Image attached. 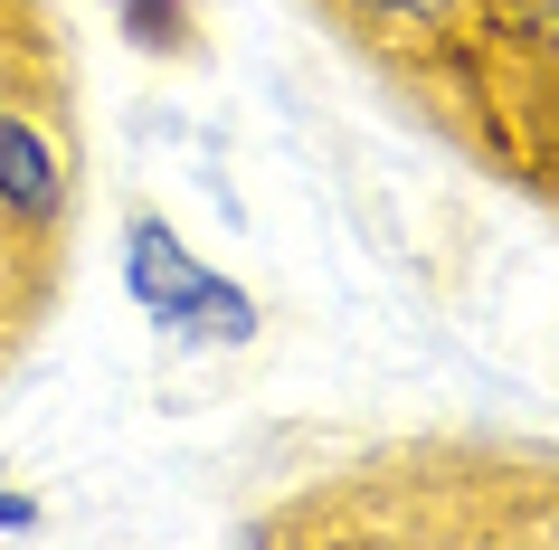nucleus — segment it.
Listing matches in <instances>:
<instances>
[{"label":"nucleus","mask_w":559,"mask_h":550,"mask_svg":"<svg viewBox=\"0 0 559 550\" xmlns=\"http://www.w3.org/2000/svg\"><path fill=\"white\" fill-rule=\"evenodd\" d=\"M484 48H493V105L512 77L550 95L559 86V0H484Z\"/></svg>","instance_id":"5"},{"label":"nucleus","mask_w":559,"mask_h":550,"mask_svg":"<svg viewBox=\"0 0 559 550\" xmlns=\"http://www.w3.org/2000/svg\"><path fill=\"white\" fill-rule=\"evenodd\" d=\"M0 58H58V38L38 20V0H0Z\"/></svg>","instance_id":"7"},{"label":"nucleus","mask_w":559,"mask_h":550,"mask_svg":"<svg viewBox=\"0 0 559 550\" xmlns=\"http://www.w3.org/2000/svg\"><path fill=\"white\" fill-rule=\"evenodd\" d=\"M67 58H10L0 67V229L67 257V200H76V152H67Z\"/></svg>","instance_id":"3"},{"label":"nucleus","mask_w":559,"mask_h":550,"mask_svg":"<svg viewBox=\"0 0 559 550\" xmlns=\"http://www.w3.org/2000/svg\"><path fill=\"white\" fill-rule=\"evenodd\" d=\"M123 285H133V304L152 314V332H180V342H257V304H247V285H228L209 257H190L162 209L133 219Z\"/></svg>","instance_id":"4"},{"label":"nucleus","mask_w":559,"mask_h":550,"mask_svg":"<svg viewBox=\"0 0 559 550\" xmlns=\"http://www.w3.org/2000/svg\"><path fill=\"white\" fill-rule=\"evenodd\" d=\"M105 10H115L123 30L143 38L152 58H190V48H200V20H190V0H105Z\"/></svg>","instance_id":"6"},{"label":"nucleus","mask_w":559,"mask_h":550,"mask_svg":"<svg viewBox=\"0 0 559 550\" xmlns=\"http://www.w3.org/2000/svg\"><path fill=\"white\" fill-rule=\"evenodd\" d=\"M29 522H38V503H29V493H0V531H29Z\"/></svg>","instance_id":"8"},{"label":"nucleus","mask_w":559,"mask_h":550,"mask_svg":"<svg viewBox=\"0 0 559 550\" xmlns=\"http://www.w3.org/2000/svg\"><path fill=\"white\" fill-rule=\"evenodd\" d=\"M10 237H20V229H10Z\"/></svg>","instance_id":"9"},{"label":"nucleus","mask_w":559,"mask_h":550,"mask_svg":"<svg viewBox=\"0 0 559 550\" xmlns=\"http://www.w3.org/2000/svg\"><path fill=\"white\" fill-rule=\"evenodd\" d=\"M257 541H559V456L550 446H380L352 475L313 484L304 503H275L257 522Z\"/></svg>","instance_id":"1"},{"label":"nucleus","mask_w":559,"mask_h":550,"mask_svg":"<svg viewBox=\"0 0 559 550\" xmlns=\"http://www.w3.org/2000/svg\"><path fill=\"white\" fill-rule=\"evenodd\" d=\"M389 86H408L427 115H445L465 143H484L493 115V48H484V0H313Z\"/></svg>","instance_id":"2"}]
</instances>
